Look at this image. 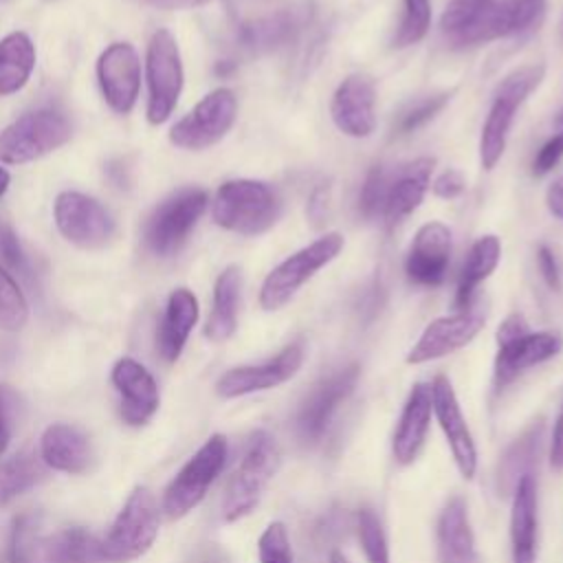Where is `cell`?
Segmentation results:
<instances>
[{
    "instance_id": "6da1fadb",
    "label": "cell",
    "mask_w": 563,
    "mask_h": 563,
    "mask_svg": "<svg viewBox=\"0 0 563 563\" xmlns=\"http://www.w3.org/2000/svg\"><path fill=\"white\" fill-rule=\"evenodd\" d=\"M101 541L86 528H62L42 532L35 515H20L13 521L7 563H97Z\"/></svg>"
},
{
    "instance_id": "7a4b0ae2",
    "label": "cell",
    "mask_w": 563,
    "mask_h": 563,
    "mask_svg": "<svg viewBox=\"0 0 563 563\" xmlns=\"http://www.w3.org/2000/svg\"><path fill=\"white\" fill-rule=\"evenodd\" d=\"M282 213V200L277 191L262 180L235 178L218 187L211 216L218 227L240 233L260 235L268 231Z\"/></svg>"
},
{
    "instance_id": "3957f363",
    "label": "cell",
    "mask_w": 563,
    "mask_h": 563,
    "mask_svg": "<svg viewBox=\"0 0 563 563\" xmlns=\"http://www.w3.org/2000/svg\"><path fill=\"white\" fill-rule=\"evenodd\" d=\"M279 446L268 431H255L227 486L222 501L224 521L246 517L262 499L268 482L279 468Z\"/></svg>"
},
{
    "instance_id": "277c9868",
    "label": "cell",
    "mask_w": 563,
    "mask_h": 563,
    "mask_svg": "<svg viewBox=\"0 0 563 563\" xmlns=\"http://www.w3.org/2000/svg\"><path fill=\"white\" fill-rule=\"evenodd\" d=\"M158 534V504L150 488L136 486L101 539V561L128 563L143 556Z\"/></svg>"
},
{
    "instance_id": "5b68a950",
    "label": "cell",
    "mask_w": 563,
    "mask_h": 563,
    "mask_svg": "<svg viewBox=\"0 0 563 563\" xmlns=\"http://www.w3.org/2000/svg\"><path fill=\"white\" fill-rule=\"evenodd\" d=\"M543 73V64H526L501 79L479 136V163L484 169L490 172L499 163L506 150L515 112L526 101V97L539 86Z\"/></svg>"
},
{
    "instance_id": "8992f818",
    "label": "cell",
    "mask_w": 563,
    "mask_h": 563,
    "mask_svg": "<svg viewBox=\"0 0 563 563\" xmlns=\"http://www.w3.org/2000/svg\"><path fill=\"white\" fill-rule=\"evenodd\" d=\"M70 134V121L57 110L26 112L0 132V163L22 165L42 158L68 143Z\"/></svg>"
},
{
    "instance_id": "52a82bcc",
    "label": "cell",
    "mask_w": 563,
    "mask_h": 563,
    "mask_svg": "<svg viewBox=\"0 0 563 563\" xmlns=\"http://www.w3.org/2000/svg\"><path fill=\"white\" fill-rule=\"evenodd\" d=\"M341 249L343 235L332 231L288 255L264 277L260 288V306L264 310H279L286 306L317 271H321L341 253Z\"/></svg>"
},
{
    "instance_id": "ba28073f",
    "label": "cell",
    "mask_w": 563,
    "mask_h": 563,
    "mask_svg": "<svg viewBox=\"0 0 563 563\" xmlns=\"http://www.w3.org/2000/svg\"><path fill=\"white\" fill-rule=\"evenodd\" d=\"M145 79H147V121L161 125L174 112L183 92V62L174 35L167 29L154 31L145 53Z\"/></svg>"
},
{
    "instance_id": "9c48e42d",
    "label": "cell",
    "mask_w": 563,
    "mask_h": 563,
    "mask_svg": "<svg viewBox=\"0 0 563 563\" xmlns=\"http://www.w3.org/2000/svg\"><path fill=\"white\" fill-rule=\"evenodd\" d=\"M227 460V438L213 433L176 473L163 495V510L169 519H180L194 510L220 475Z\"/></svg>"
},
{
    "instance_id": "30bf717a",
    "label": "cell",
    "mask_w": 563,
    "mask_h": 563,
    "mask_svg": "<svg viewBox=\"0 0 563 563\" xmlns=\"http://www.w3.org/2000/svg\"><path fill=\"white\" fill-rule=\"evenodd\" d=\"M207 191L187 187L165 198L145 222V244L158 257H169L180 251L191 229L207 209Z\"/></svg>"
},
{
    "instance_id": "8fae6325",
    "label": "cell",
    "mask_w": 563,
    "mask_h": 563,
    "mask_svg": "<svg viewBox=\"0 0 563 563\" xmlns=\"http://www.w3.org/2000/svg\"><path fill=\"white\" fill-rule=\"evenodd\" d=\"M238 117V99L229 88L205 95L169 130V141L180 150H207L222 141Z\"/></svg>"
},
{
    "instance_id": "7c38bea8",
    "label": "cell",
    "mask_w": 563,
    "mask_h": 563,
    "mask_svg": "<svg viewBox=\"0 0 563 563\" xmlns=\"http://www.w3.org/2000/svg\"><path fill=\"white\" fill-rule=\"evenodd\" d=\"M53 216L59 233L79 249H101L114 235V218L92 196L62 191L55 198Z\"/></svg>"
},
{
    "instance_id": "4fadbf2b",
    "label": "cell",
    "mask_w": 563,
    "mask_h": 563,
    "mask_svg": "<svg viewBox=\"0 0 563 563\" xmlns=\"http://www.w3.org/2000/svg\"><path fill=\"white\" fill-rule=\"evenodd\" d=\"M356 378H358V365L352 363L321 378L312 387V391L308 394V398L303 400L295 418V429L301 442L314 444L321 440L334 411L352 394Z\"/></svg>"
},
{
    "instance_id": "5bb4252c",
    "label": "cell",
    "mask_w": 563,
    "mask_h": 563,
    "mask_svg": "<svg viewBox=\"0 0 563 563\" xmlns=\"http://www.w3.org/2000/svg\"><path fill=\"white\" fill-rule=\"evenodd\" d=\"M303 356H306L303 343L295 341L266 363L240 365V367L224 372L216 385V391L222 398H238V396L273 389V387L290 380L299 372Z\"/></svg>"
},
{
    "instance_id": "9a60e30c",
    "label": "cell",
    "mask_w": 563,
    "mask_h": 563,
    "mask_svg": "<svg viewBox=\"0 0 563 563\" xmlns=\"http://www.w3.org/2000/svg\"><path fill=\"white\" fill-rule=\"evenodd\" d=\"M97 79L106 103L114 112H132L141 90V62L134 46L128 42L110 44L99 55Z\"/></svg>"
},
{
    "instance_id": "2e32d148",
    "label": "cell",
    "mask_w": 563,
    "mask_h": 563,
    "mask_svg": "<svg viewBox=\"0 0 563 563\" xmlns=\"http://www.w3.org/2000/svg\"><path fill=\"white\" fill-rule=\"evenodd\" d=\"M486 317L479 310H460L451 317L433 319L420 334V339L413 343V347L407 354L409 365H420L427 361L442 358L466 343H471L479 330L484 328Z\"/></svg>"
},
{
    "instance_id": "e0dca14e",
    "label": "cell",
    "mask_w": 563,
    "mask_h": 563,
    "mask_svg": "<svg viewBox=\"0 0 563 563\" xmlns=\"http://www.w3.org/2000/svg\"><path fill=\"white\" fill-rule=\"evenodd\" d=\"M431 402L438 424L453 453L457 471L462 473V477L471 479L477 471V449L464 420V413L460 409L453 385L446 376H435V380L431 383Z\"/></svg>"
},
{
    "instance_id": "ac0fdd59",
    "label": "cell",
    "mask_w": 563,
    "mask_h": 563,
    "mask_svg": "<svg viewBox=\"0 0 563 563\" xmlns=\"http://www.w3.org/2000/svg\"><path fill=\"white\" fill-rule=\"evenodd\" d=\"M110 380L119 394V413L123 422L132 427L150 422L161 402L154 376L139 361L123 356L114 363Z\"/></svg>"
},
{
    "instance_id": "d6986e66",
    "label": "cell",
    "mask_w": 563,
    "mask_h": 563,
    "mask_svg": "<svg viewBox=\"0 0 563 563\" xmlns=\"http://www.w3.org/2000/svg\"><path fill=\"white\" fill-rule=\"evenodd\" d=\"M376 90L374 81L365 75H350L345 77L330 101V117L332 123L352 139H365L376 128L374 114Z\"/></svg>"
},
{
    "instance_id": "ffe728a7",
    "label": "cell",
    "mask_w": 563,
    "mask_h": 563,
    "mask_svg": "<svg viewBox=\"0 0 563 563\" xmlns=\"http://www.w3.org/2000/svg\"><path fill=\"white\" fill-rule=\"evenodd\" d=\"M451 262V231L446 224L433 220L422 224L407 253L405 271L416 286H440Z\"/></svg>"
},
{
    "instance_id": "44dd1931",
    "label": "cell",
    "mask_w": 563,
    "mask_h": 563,
    "mask_svg": "<svg viewBox=\"0 0 563 563\" xmlns=\"http://www.w3.org/2000/svg\"><path fill=\"white\" fill-rule=\"evenodd\" d=\"M563 347V339L556 332H523L515 339L497 341L495 356V387L504 389L521 372L556 356Z\"/></svg>"
},
{
    "instance_id": "7402d4cb",
    "label": "cell",
    "mask_w": 563,
    "mask_h": 563,
    "mask_svg": "<svg viewBox=\"0 0 563 563\" xmlns=\"http://www.w3.org/2000/svg\"><path fill=\"white\" fill-rule=\"evenodd\" d=\"M431 413H433L431 385H424V383L413 385L391 440V453L398 464H411L418 457L429 431Z\"/></svg>"
},
{
    "instance_id": "603a6c76",
    "label": "cell",
    "mask_w": 563,
    "mask_h": 563,
    "mask_svg": "<svg viewBox=\"0 0 563 563\" xmlns=\"http://www.w3.org/2000/svg\"><path fill=\"white\" fill-rule=\"evenodd\" d=\"M42 462L62 473H86L92 462V446L88 435L66 422L48 424L40 438Z\"/></svg>"
},
{
    "instance_id": "cb8c5ba5",
    "label": "cell",
    "mask_w": 563,
    "mask_h": 563,
    "mask_svg": "<svg viewBox=\"0 0 563 563\" xmlns=\"http://www.w3.org/2000/svg\"><path fill=\"white\" fill-rule=\"evenodd\" d=\"M512 563H534L537 559V484L523 475L512 488L510 508Z\"/></svg>"
},
{
    "instance_id": "d4e9b609",
    "label": "cell",
    "mask_w": 563,
    "mask_h": 563,
    "mask_svg": "<svg viewBox=\"0 0 563 563\" xmlns=\"http://www.w3.org/2000/svg\"><path fill=\"white\" fill-rule=\"evenodd\" d=\"M196 321H198L196 295L189 288H176L167 299L165 314L156 334L158 354L167 363H174L180 356Z\"/></svg>"
},
{
    "instance_id": "484cf974",
    "label": "cell",
    "mask_w": 563,
    "mask_h": 563,
    "mask_svg": "<svg viewBox=\"0 0 563 563\" xmlns=\"http://www.w3.org/2000/svg\"><path fill=\"white\" fill-rule=\"evenodd\" d=\"M438 559L440 563H477L475 537L462 497H451L440 512Z\"/></svg>"
},
{
    "instance_id": "4316f807",
    "label": "cell",
    "mask_w": 563,
    "mask_h": 563,
    "mask_svg": "<svg viewBox=\"0 0 563 563\" xmlns=\"http://www.w3.org/2000/svg\"><path fill=\"white\" fill-rule=\"evenodd\" d=\"M433 158H418L413 163H409L400 176L389 183V191H387V202H385V211L383 218L387 220L389 227L402 222L407 216H411L429 187V176L433 172Z\"/></svg>"
},
{
    "instance_id": "83f0119b",
    "label": "cell",
    "mask_w": 563,
    "mask_h": 563,
    "mask_svg": "<svg viewBox=\"0 0 563 563\" xmlns=\"http://www.w3.org/2000/svg\"><path fill=\"white\" fill-rule=\"evenodd\" d=\"M242 273L235 264L227 266L213 286V306L205 325V336L209 341H227L238 328V306H240Z\"/></svg>"
},
{
    "instance_id": "f1b7e54d",
    "label": "cell",
    "mask_w": 563,
    "mask_h": 563,
    "mask_svg": "<svg viewBox=\"0 0 563 563\" xmlns=\"http://www.w3.org/2000/svg\"><path fill=\"white\" fill-rule=\"evenodd\" d=\"M301 24L303 18L297 11H277L244 22L240 29V40L244 48L253 53H268L288 44Z\"/></svg>"
},
{
    "instance_id": "f546056e",
    "label": "cell",
    "mask_w": 563,
    "mask_h": 563,
    "mask_svg": "<svg viewBox=\"0 0 563 563\" xmlns=\"http://www.w3.org/2000/svg\"><path fill=\"white\" fill-rule=\"evenodd\" d=\"M35 68V46L24 31H13L0 40V97L24 88Z\"/></svg>"
},
{
    "instance_id": "4dcf8cb0",
    "label": "cell",
    "mask_w": 563,
    "mask_h": 563,
    "mask_svg": "<svg viewBox=\"0 0 563 563\" xmlns=\"http://www.w3.org/2000/svg\"><path fill=\"white\" fill-rule=\"evenodd\" d=\"M499 255H501V244H499V238H495V235H482L471 246V251L464 260L462 273H460L457 290H455V308L457 310H468L473 292L497 268Z\"/></svg>"
},
{
    "instance_id": "1f68e13d",
    "label": "cell",
    "mask_w": 563,
    "mask_h": 563,
    "mask_svg": "<svg viewBox=\"0 0 563 563\" xmlns=\"http://www.w3.org/2000/svg\"><path fill=\"white\" fill-rule=\"evenodd\" d=\"M46 473V464L35 453H18L0 462V508L33 488Z\"/></svg>"
},
{
    "instance_id": "d6a6232c",
    "label": "cell",
    "mask_w": 563,
    "mask_h": 563,
    "mask_svg": "<svg viewBox=\"0 0 563 563\" xmlns=\"http://www.w3.org/2000/svg\"><path fill=\"white\" fill-rule=\"evenodd\" d=\"M543 427L534 424L521 438H517L499 464V488H515L523 475H532V464L539 455Z\"/></svg>"
},
{
    "instance_id": "836d02e7",
    "label": "cell",
    "mask_w": 563,
    "mask_h": 563,
    "mask_svg": "<svg viewBox=\"0 0 563 563\" xmlns=\"http://www.w3.org/2000/svg\"><path fill=\"white\" fill-rule=\"evenodd\" d=\"M29 319V303L13 279V275L0 266V330L15 332Z\"/></svg>"
},
{
    "instance_id": "e575fe53",
    "label": "cell",
    "mask_w": 563,
    "mask_h": 563,
    "mask_svg": "<svg viewBox=\"0 0 563 563\" xmlns=\"http://www.w3.org/2000/svg\"><path fill=\"white\" fill-rule=\"evenodd\" d=\"M356 532L361 548L365 552L367 563H389V548L387 537L380 526V519L374 515L372 508H361L356 515Z\"/></svg>"
},
{
    "instance_id": "d590c367",
    "label": "cell",
    "mask_w": 563,
    "mask_h": 563,
    "mask_svg": "<svg viewBox=\"0 0 563 563\" xmlns=\"http://www.w3.org/2000/svg\"><path fill=\"white\" fill-rule=\"evenodd\" d=\"M402 2H405V13L394 35V46L398 48L418 44L427 35L431 24V0H402Z\"/></svg>"
},
{
    "instance_id": "8d00e7d4",
    "label": "cell",
    "mask_w": 563,
    "mask_h": 563,
    "mask_svg": "<svg viewBox=\"0 0 563 563\" xmlns=\"http://www.w3.org/2000/svg\"><path fill=\"white\" fill-rule=\"evenodd\" d=\"M387 191H389V180L383 167H372L363 180L361 194H358V213L365 220H374L383 216L385 202H387Z\"/></svg>"
},
{
    "instance_id": "74e56055",
    "label": "cell",
    "mask_w": 563,
    "mask_h": 563,
    "mask_svg": "<svg viewBox=\"0 0 563 563\" xmlns=\"http://www.w3.org/2000/svg\"><path fill=\"white\" fill-rule=\"evenodd\" d=\"M495 0H451L442 13L440 26L442 33L451 40L460 31H464L471 22H475Z\"/></svg>"
},
{
    "instance_id": "f35d334b",
    "label": "cell",
    "mask_w": 563,
    "mask_h": 563,
    "mask_svg": "<svg viewBox=\"0 0 563 563\" xmlns=\"http://www.w3.org/2000/svg\"><path fill=\"white\" fill-rule=\"evenodd\" d=\"M260 563H292V548L288 539V530L282 521H273L260 534L257 541Z\"/></svg>"
},
{
    "instance_id": "ab89813d",
    "label": "cell",
    "mask_w": 563,
    "mask_h": 563,
    "mask_svg": "<svg viewBox=\"0 0 563 563\" xmlns=\"http://www.w3.org/2000/svg\"><path fill=\"white\" fill-rule=\"evenodd\" d=\"M451 99L449 92H438V95H429V97H422L418 99L416 103H411L398 119V132L407 134V132H413L416 128L424 125L427 121H431L444 106L446 101Z\"/></svg>"
},
{
    "instance_id": "60d3db41",
    "label": "cell",
    "mask_w": 563,
    "mask_h": 563,
    "mask_svg": "<svg viewBox=\"0 0 563 563\" xmlns=\"http://www.w3.org/2000/svg\"><path fill=\"white\" fill-rule=\"evenodd\" d=\"M0 260L9 273L20 275L22 279L31 282L29 257H26L15 231L7 222H0Z\"/></svg>"
},
{
    "instance_id": "b9f144b4",
    "label": "cell",
    "mask_w": 563,
    "mask_h": 563,
    "mask_svg": "<svg viewBox=\"0 0 563 563\" xmlns=\"http://www.w3.org/2000/svg\"><path fill=\"white\" fill-rule=\"evenodd\" d=\"M563 158V130L556 132L554 136H550L537 152L534 161H532V174L534 176H543L548 174L559 161Z\"/></svg>"
},
{
    "instance_id": "7bdbcfd3",
    "label": "cell",
    "mask_w": 563,
    "mask_h": 563,
    "mask_svg": "<svg viewBox=\"0 0 563 563\" xmlns=\"http://www.w3.org/2000/svg\"><path fill=\"white\" fill-rule=\"evenodd\" d=\"M466 187V180L462 176V172L457 169H444L433 183H431V189L438 198H444V200H453L457 198Z\"/></svg>"
},
{
    "instance_id": "ee69618b",
    "label": "cell",
    "mask_w": 563,
    "mask_h": 563,
    "mask_svg": "<svg viewBox=\"0 0 563 563\" xmlns=\"http://www.w3.org/2000/svg\"><path fill=\"white\" fill-rule=\"evenodd\" d=\"M13 409H15L13 394L4 385H0V455L7 451L13 433Z\"/></svg>"
},
{
    "instance_id": "f6af8a7d",
    "label": "cell",
    "mask_w": 563,
    "mask_h": 563,
    "mask_svg": "<svg viewBox=\"0 0 563 563\" xmlns=\"http://www.w3.org/2000/svg\"><path fill=\"white\" fill-rule=\"evenodd\" d=\"M537 262H539V271H541V277L545 279V284H548L552 290H561L559 264H556L554 253H552L545 244L539 246V251H537Z\"/></svg>"
},
{
    "instance_id": "bcb514c9",
    "label": "cell",
    "mask_w": 563,
    "mask_h": 563,
    "mask_svg": "<svg viewBox=\"0 0 563 563\" xmlns=\"http://www.w3.org/2000/svg\"><path fill=\"white\" fill-rule=\"evenodd\" d=\"M512 2V11H515V26L517 33H521L523 29H528L537 15L541 13L545 0H510Z\"/></svg>"
},
{
    "instance_id": "7dc6e473",
    "label": "cell",
    "mask_w": 563,
    "mask_h": 563,
    "mask_svg": "<svg viewBox=\"0 0 563 563\" xmlns=\"http://www.w3.org/2000/svg\"><path fill=\"white\" fill-rule=\"evenodd\" d=\"M550 464L554 471H563V407L554 422V431L550 440Z\"/></svg>"
},
{
    "instance_id": "c3c4849f",
    "label": "cell",
    "mask_w": 563,
    "mask_h": 563,
    "mask_svg": "<svg viewBox=\"0 0 563 563\" xmlns=\"http://www.w3.org/2000/svg\"><path fill=\"white\" fill-rule=\"evenodd\" d=\"M545 205H548V211L556 220H563V176L556 178L554 183H550V187L545 191Z\"/></svg>"
},
{
    "instance_id": "681fc988",
    "label": "cell",
    "mask_w": 563,
    "mask_h": 563,
    "mask_svg": "<svg viewBox=\"0 0 563 563\" xmlns=\"http://www.w3.org/2000/svg\"><path fill=\"white\" fill-rule=\"evenodd\" d=\"M308 213L314 220V224H319L325 218V213H328V187H317L312 191L310 202H308Z\"/></svg>"
},
{
    "instance_id": "f907efd6",
    "label": "cell",
    "mask_w": 563,
    "mask_h": 563,
    "mask_svg": "<svg viewBox=\"0 0 563 563\" xmlns=\"http://www.w3.org/2000/svg\"><path fill=\"white\" fill-rule=\"evenodd\" d=\"M156 9H165V11H180V9H196V7H205L211 0H143Z\"/></svg>"
},
{
    "instance_id": "816d5d0a",
    "label": "cell",
    "mask_w": 563,
    "mask_h": 563,
    "mask_svg": "<svg viewBox=\"0 0 563 563\" xmlns=\"http://www.w3.org/2000/svg\"><path fill=\"white\" fill-rule=\"evenodd\" d=\"M9 183H11V176H9V172H7L4 167H0V198L4 196V191H7Z\"/></svg>"
},
{
    "instance_id": "f5cc1de1",
    "label": "cell",
    "mask_w": 563,
    "mask_h": 563,
    "mask_svg": "<svg viewBox=\"0 0 563 563\" xmlns=\"http://www.w3.org/2000/svg\"><path fill=\"white\" fill-rule=\"evenodd\" d=\"M328 563H350V561H347L341 552H336V550H334V552L330 554V561H328Z\"/></svg>"
},
{
    "instance_id": "db71d44e",
    "label": "cell",
    "mask_w": 563,
    "mask_h": 563,
    "mask_svg": "<svg viewBox=\"0 0 563 563\" xmlns=\"http://www.w3.org/2000/svg\"><path fill=\"white\" fill-rule=\"evenodd\" d=\"M556 123H559V125H563V110L559 112V117H556Z\"/></svg>"
},
{
    "instance_id": "11a10c76",
    "label": "cell",
    "mask_w": 563,
    "mask_h": 563,
    "mask_svg": "<svg viewBox=\"0 0 563 563\" xmlns=\"http://www.w3.org/2000/svg\"><path fill=\"white\" fill-rule=\"evenodd\" d=\"M0 2H4V0H0Z\"/></svg>"
}]
</instances>
